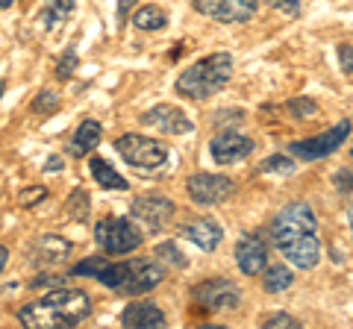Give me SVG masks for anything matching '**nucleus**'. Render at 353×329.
I'll list each match as a JSON object with an SVG mask.
<instances>
[{"instance_id": "18", "label": "nucleus", "mask_w": 353, "mask_h": 329, "mask_svg": "<svg viewBox=\"0 0 353 329\" xmlns=\"http://www.w3.org/2000/svg\"><path fill=\"white\" fill-rule=\"evenodd\" d=\"M71 253V241L59 238V235H41L36 244H32V259L39 265H57L65 256Z\"/></svg>"}, {"instance_id": "34", "label": "nucleus", "mask_w": 353, "mask_h": 329, "mask_svg": "<svg viewBox=\"0 0 353 329\" xmlns=\"http://www.w3.org/2000/svg\"><path fill=\"white\" fill-rule=\"evenodd\" d=\"M265 326H297V321H294L292 315H283V312H277V315L265 317Z\"/></svg>"}, {"instance_id": "8", "label": "nucleus", "mask_w": 353, "mask_h": 329, "mask_svg": "<svg viewBox=\"0 0 353 329\" xmlns=\"http://www.w3.org/2000/svg\"><path fill=\"white\" fill-rule=\"evenodd\" d=\"M236 182L230 177H221V173H192L185 180V191L197 206H215V203H224L230 194H233Z\"/></svg>"}, {"instance_id": "26", "label": "nucleus", "mask_w": 353, "mask_h": 329, "mask_svg": "<svg viewBox=\"0 0 353 329\" xmlns=\"http://www.w3.org/2000/svg\"><path fill=\"white\" fill-rule=\"evenodd\" d=\"M53 109H59V94L57 92H48L44 89L36 100H32V112L36 115H50Z\"/></svg>"}, {"instance_id": "33", "label": "nucleus", "mask_w": 353, "mask_h": 329, "mask_svg": "<svg viewBox=\"0 0 353 329\" xmlns=\"http://www.w3.org/2000/svg\"><path fill=\"white\" fill-rule=\"evenodd\" d=\"M44 197H48V191H44V189H27L24 194L18 197V203L21 206H32V203H41Z\"/></svg>"}, {"instance_id": "39", "label": "nucleus", "mask_w": 353, "mask_h": 329, "mask_svg": "<svg viewBox=\"0 0 353 329\" xmlns=\"http://www.w3.org/2000/svg\"><path fill=\"white\" fill-rule=\"evenodd\" d=\"M9 3H15V0H0V9H6Z\"/></svg>"}, {"instance_id": "25", "label": "nucleus", "mask_w": 353, "mask_h": 329, "mask_svg": "<svg viewBox=\"0 0 353 329\" xmlns=\"http://www.w3.org/2000/svg\"><path fill=\"white\" fill-rule=\"evenodd\" d=\"M65 209L74 221H85L88 217V194L83 189H74V194L68 197V203H65Z\"/></svg>"}, {"instance_id": "36", "label": "nucleus", "mask_w": 353, "mask_h": 329, "mask_svg": "<svg viewBox=\"0 0 353 329\" xmlns=\"http://www.w3.org/2000/svg\"><path fill=\"white\" fill-rule=\"evenodd\" d=\"M53 282H57V277H50V273H39V277L30 282V288H44V285H53Z\"/></svg>"}, {"instance_id": "10", "label": "nucleus", "mask_w": 353, "mask_h": 329, "mask_svg": "<svg viewBox=\"0 0 353 329\" xmlns=\"http://www.w3.org/2000/svg\"><path fill=\"white\" fill-rule=\"evenodd\" d=\"M130 212L136 221H141L148 229L159 233V229L168 226V221L174 217L176 206L168 200V197H159V194H145V197H136L130 206Z\"/></svg>"}, {"instance_id": "16", "label": "nucleus", "mask_w": 353, "mask_h": 329, "mask_svg": "<svg viewBox=\"0 0 353 329\" xmlns=\"http://www.w3.org/2000/svg\"><path fill=\"white\" fill-rule=\"evenodd\" d=\"M180 235L189 238L192 244H197L201 250H206V253H212V250L221 244V238H224V229H221V224L215 221V217H192V221H185L180 226Z\"/></svg>"}, {"instance_id": "31", "label": "nucleus", "mask_w": 353, "mask_h": 329, "mask_svg": "<svg viewBox=\"0 0 353 329\" xmlns=\"http://www.w3.org/2000/svg\"><path fill=\"white\" fill-rule=\"evenodd\" d=\"M333 182H336V189H339L341 194H347V191H353V173H350L347 168H341V171H336V177H333Z\"/></svg>"}, {"instance_id": "41", "label": "nucleus", "mask_w": 353, "mask_h": 329, "mask_svg": "<svg viewBox=\"0 0 353 329\" xmlns=\"http://www.w3.org/2000/svg\"><path fill=\"white\" fill-rule=\"evenodd\" d=\"M350 229H353V209H350Z\"/></svg>"}, {"instance_id": "42", "label": "nucleus", "mask_w": 353, "mask_h": 329, "mask_svg": "<svg viewBox=\"0 0 353 329\" xmlns=\"http://www.w3.org/2000/svg\"><path fill=\"white\" fill-rule=\"evenodd\" d=\"M350 153H353V147H350Z\"/></svg>"}, {"instance_id": "13", "label": "nucleus", "mask_w": 353, "mask_h": 329, "mask_svg": "<svg viewBox=\"0 0 353 329\" xmlns=\"http://www.w3.org/2000/svg\"><path fill=\"white\" fill-rule=\"evenodd\" d=\"M141 124L159 129V133H165V136H189L194 129L192 118L185 115L180 106H168V103H159V106L148 109V112L141 115Z\"/></svg>"}, {"instance_id": "7", "label": "nucleus", "mask_w": 353, "mask_h": 329, "mask_svg": "<svg viewBox=\"0 0 353 329\" xmlns=\"http://www.w3.org/2000/svg\"><path fill=\"white\" fill-rule=\"evenodd\" d=\"M192 297L201 306H206V309H212V312H233L241 303V291H239V285L233 279L215 277V279H206L201 285H194Z\"/></svg>"}, {"instance_id": "14", "label": "nucleus", "mask_w": 353, "mask_h": 329, "mask_svg": "<svg viewBox=\"0 0 353 329\" xmlns=\"http://www.w3.org/2000/svg\"><path fill=\"white\" fill-rule=\"evenodd\" d=\"M253 138L241 136V133H230V129H224V133H218L212 141H209V153H212V159L218 164H236V162H245L250 153H253Z\"/></svg>"}, {"instance_id": "38", "label": "nucleus", "mask_w": 353, "mask_h": 329, "mask_svg": "<svg viewBox=\"0 0 353 329\" xmlns=\"http://www.w3.org/2000/svg\"><path fill=\"white\" fill-rule=\"evenodd\" d=\"M6 262H9V250H6V247H0V270L6 268Z\"/></svg>"}, {"instance_id": "40", "label": "nucleus", "mask_w": 353, "mask_h": 329, "mask_svg": "<svg viewBox=\"0 0 353 329\" xmlns=\"http://www.w3.org/2000/svg\"><path fill=\"white\" fill-rule=\"evenodd\" d=\"M3 92H6V85H3V83H0V97H3Z\"/></svg>"}, {"instance_id": "4", "label": "nucleus", "mask_w": 353, "mask_h": 329, "mask_svg": "<svg viewBox=\"0 0 353 329\" xmlns=\"http://www.w3.org/2000/svg\"><path fill=\"white\" fill-rule=\"evenodd\" d=\"M94 241L106 253L124 256V253L139 250L145 235H141V229L132 224L130 217H103V221H97V226H94Z\"/></svg>"}, {"instance_id": "17", "label": "nucleus", "mask_w": 353, "mask_h": 329, "mask_svg": "<svg viewBox=\"0 0 353 329\" xmlns=\"http://www.w3.org/2000/svg\"><path fill=\"white\" fill-rule=\"evenodd\" d=\"M121 323L130 329H148V326H165V312L153 303H130L121 312Z\"/></svg>"}, {"instance_id": "6", "label": "nucleus", "mask_w": 353, "mask_h": 329, "mask_svg": "<svg viewBox=\"0 0 353 329\" xmlns=\"http://www.w3.org/2000/svg\"><path fill=\"white\" fill-rule=\"evenodd\" d=\"M347 136H350V120L345 118L341 124L330 127L327 133H321V136H312V138H303V141H294V145H289V153H292V156H297V159H303V162H315V159L333 156Z\"/></svg>"}, {"instance_id": "5", "label": "nucleus", "mask_w": 353, "mask_h": 329, "mask_svg": "<svg viewBox=\"0 0 353 329\" xmlns=\"http://www.w3.org/2000/svg\"><path fill=\"white\" fill-rule=\"evenodd\" d=\"M115 150L124 156L127 164L139 171H157L168 162V147L157 138H145V136H136V133H127L115 138Z\"/></svg>"}, {"instance_id": "27", "label": "nucleus", "mask_w": 353, "mask_h": 329, "mask_svg": "<svg viewBox=\"0 0 353 329\" xmlns=\"http://www.w3.org/2000/svg\"><path fill=\"white\" fill-rule=\"evenodd\" d=\"M262 173H292L294 171V162H289L285 156H268L259 164Z\"/></svg>"}, {"instance_id": "32", "label": "nucleus", "mask_w": 353, "mask_h": 329, "mask_svg": "<svg viewBox=\"0 0 353 329\" xmlns=\"http://www.w3.org/2000/svg\"><path fill=\"white\" fill-rule=\"evenodd\" d=\"M339 65L345 74H353V45H339Z\"/></svg>"}, {"instance_id": "15", "label": "nucleus", "mask_w": 353, "mask_h": 329, "mask_svg": "<svg viewBox=\"0 0 353 329\" xmlns=\"http://www.w3.org/2000/svg\"><path fill=\"white\" fill-rule=\"evenodd\" d=\"M162 279H165V270H162L159 262L132 259V270H130V277L121 282L118 294H127V297H139V294L153 291Z\"/></svg>"}, {"instance_id": "21", "label": "nucleus", "mask_w": 353, "mask_h": 329, "mask_svg": "<svg viewBox=\"0 0 353 329\" xmlns=\"http://www.w3.org/2000/svg\"><path fill=\"white\" fill-rule=\"evenodd\" d=\"M71 12H74V0H48V6L39 12V21H41L44 30H53L57 24H62Z\"/></svg>"}, {"instance_id": "29", "label": "nucleus", "mask_w": 353, "mask_h": 329, "mask_svg": "<svg viewBox=\"0 0 353 329\" xmlns=\"http://www.w3.org/2000/svg\"><path fill=\"white\" fill-rule=\"evenodd\" d=\"M74 71H77V53L68 50V53H65V56L57 62V76H59V80H68V76H74Z\"/></svg>"}, {"instance_id": "28", "label": "nucleus", "mask_w": 353, "mask_h": 329, "mask_svg": "<svg viewBox=\"0 0 353 329\" xmlns=\"http://www.w3.org/2000/svg\"><path fill=\"white\" fill-rule=\"evenodd\" d=\"M289 112H292L294 118H312V115L318 112V106L309 100V97H297V100L289 103Z\"/></svg>"}, {"instance_id": "35", "label": "nucleus", "mask_w": 353, "mask_h": 329, "mask_svg": "<svg viewBox=\"0 0 353 329\" xmlns=\"http://www.w3.org/2000/svg\"><path fill=\"white\" fill-rule=\"evenodd\" d=\"M136 3H139V0H118V24H127V12Z\"/></svg>"}, {"instance_id": "37", "label": "nucleus", "mask_w": 353, "mask_h": 329, "mask_svg": "<svg viewBox=\"0 0 353 329\" xmlns=\"http://www.w3.org/2000/svg\"><path fill=\"white\" fill-rule=\"evenodd\" d=\"M44 171H62V159L59 156H50L48 164H44Z\"/></svg>"}, {"instance_id": "19", "label": "nucleus", "mask_w": 353, "mask_h": 329, "mask_svg": "<svg viewBox=\"0 0 353 329\" xmlns=\"http://www.w3.org/2000/svg\"><path fill=\"white\" fill-rule=\"evenodd\" d=\"M101 136H103V127L97 124V120H83L80 127H77V133L68 145V153L77 159H83L85 153H92L97 145H101Z\"/></svg>"}, {"instance_id": "12", "label": "nucleus", "mask_w": 353, "mask_h": 329, "mask_svg": "<svg viewBox=\"0 0 353 329\" xmlns=\"http://www.w3.org/2000/svg\"><path fill=\"white\" fill-rule=\"evenodd\" d=\"M236 265L245 277H259L268 268V241L262 233H248L236 244Z\"/></svg>"}, {"instance_id": "30", "label": "nucleus", "mask_w": 353, "mask_h": 329, "mask_svg": "<svg viewBox=\"0 0 353 329\" xmlns=\"http://www.w3.org/2000/svg\"><path fill=\"white\" fill-rule=\"evenodd\" d=\"M265 3L280 9V12H285V15H301V0H265Z\"/></svg>"}, {"instance_id": "11", "label": "nucleus", "mask_w": 353, "mask_h": 329, "mask_svg": "<svg viewBox=\"0 0 353 329\" xmlns=\"http://www.w3.org/2000/svg\"><path fill=\"white\" fill-rule=\"evenodd\" d=\"M194 9L221 24H241L256 15V0H194Z\"/></svg>"}, {"instance_id": "3", "label": "nucleus", "mask_w": 353, "mask_h": 329, "mask_svg": "<svg viewBox=\"0 0 353 329\" xmlns=\"http://www.w3.org/2000/svg\"><path fill=\"white\" fill-rule=\"evenodd\" d=\"M230 76H233V56L230 53H209L176 76V92L183 97H192V100H206V97L224 89Z\"/></svg>"}, {"instance_id": "20", "label": "nucleus", "mask_w": 353, "mask_h": 329, "mask_svg": "<svg viewBox=\"0 0 353 329\" xmlns=\"http://www.w3.org/2000/svg\"><path fill=\"white\" fill-rule=\"evenodd\" d=\"M88 168H92V177L97 180V185H103V189H115V191H127L130 189V182L121 177V173L106 159L94 156L92 162H88Z\"/></svg>"}, {"instance_id": "23", "label": "nucleus", "mask_w": 353, "mask_h": 329, "mask_svg": "<svg viewBox=\"0 0 353 329\" xmlns=\"http://www.w3.org/2000/svg\"><path fill=\"white\" fill-rule=\"evenodd\" d=\"M262 273H265L262 285H265V291H271V294L285 291V288H289V285L294 282V273H292L289 268H283V265H271V268H265Z\"/></svg>"}, {"instance_id": "24", "label": "nucleus", "mask_w": 353, "mask_h": 329, "mask_svg": "<svg viewBox=\"0 0 353 329\" xmlns=\"http://www.w3.org/2000/svg\"><path fill=\"white\" fill-rule=\"evenodd\" d=\"M153 256H157V262H168V265H174V268H185L189 262H185V256H183V250L174 244V241H162V244L153 250Z\"/></svg>"}, {"instance_id": "9", "label": "nucleus", "mask_w": 353, "mask_h": 329, "mask_svg": "<svg viewBox=\"0 0 353 329\" xmlns=\"http://www.w3.org/2000/svg\"><path fill=\"white\" fill-rule=\"evenodd\" d=\"M132 270V262H109L106 256H92L80 262V265L71 268V277H92L97 279L101 285H106V288H121V282H124L130 277Z\"/></svg>"}, {"instance_id": "2", "label": "nucleus", "mask_w": 353, "mask_h": 329, "mask_svg": "<svg viewBox=\"0 0 353 329\" xmlns=\"http://www.w3.org/2000/svg\"><path fill=\"white\" fill-rule=\"evenodd\" d=\"M88 312H92V303H88V294L74 291V288H53L44 297L27 303L24 309L18 312V321L24 326H77L83 323Z\"/></svg>"}, {"instance_id": "1", "label": "nucleus", "mask_w": 353, "mask_h": 329, "mask_svg": "<svg viewBox=\"0 0 353 329\" xmlns=\"http://www.w3.org/2000/svg\"><path fill=\"white\" fill-rule=\"evenodd\" d=\"M271 238L277 250L301 270H312L321 259L315 212L306 203H289L271 221Z\"/></svg>"}, {"instance_id": "22", "label": "nucleus", "mask_w": 353, "mask_h": 329, "mask_svg": "<svg viewBox=\"0 0 353 329\" xmlns=\"http://www.w3.org/2000/svg\"><path fill=\"white\" fill-rule=\"evenodd\" d=\"M130 21H132V27L136 30H148L150 32V30H162L165 24H168V15H165L159 6H141Z\"/></svg>"}]
</instances>
